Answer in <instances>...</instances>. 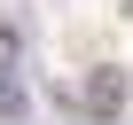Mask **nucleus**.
<instances>
[{
	"label": "nucleus",
	"instance_id": "7ed1b4c3",
	"mask_svg": "<svg viewBox=\"0 0 133 125\" xmlns=\"http://www.w3.org/2000/svg\"><path fill=\"white\" fill-rule=\"evenodd\" d=\"M16 55H24V31H16V24H0V71H16Z\"/></svg>",
	"mask_w": 133,
	"mask_h": 125
},
{
	"label": "nucleus",
	"instance_id": "f03ea898",
	"mask_svg": "<svg viewBox=\"0 0 133 125\" xmlns=\"http://www.w3.org/2000/svg\"><path fill=\"white\" fill-rule=\"evenodd\" d=\"M31 102H24V86H16V71H0V125H16Z\"/></svg>",
	"mask_w": 133,
	"mask_h": 125
},
{
	"label": "nucleus",
	"instance_id": "f257e3e1",
	"mask_svg": "<svg viewBox=\"0 0 133 125\" xmlns=\"http://www.w3.org/2000/svg\"><path fill=\"white\" fill-rule=\"evenodd\" d=\"M125 94H133V78L117 71V63H102V71H86V86H78V109L94 125H110V117H125Z\"/></svg>",
	"mask_w": 133,
	"mask_h": 125
}]
</instances>
